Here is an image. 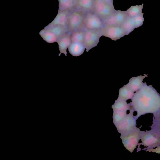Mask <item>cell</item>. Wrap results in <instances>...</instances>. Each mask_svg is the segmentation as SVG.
<instances>
[{"label":"cell","instance_id":"25","mask_svg":"<svg viewBox=\"0 0 160 160\" xmlns=\"http://www.w3.org/2000/svg\"><path fill=\"white\" fill-rule=\"evenodd\" d=\"M142 7L140 6H133L126 11L128 17H135L140 14L142 11Z\"/></svg>","mask_w":160,"mask_h":160},{"label":"cell","instance_id":"10","mask_svg":"<svg viewBox=\"0 0 160 160\" xmlns=\"http://www.w3.org/2000/svg\"><path fill=\"white\" fill-rule=\"evenodd\" d=\"M128 16L126 11L116 10L115 12L107 18L104 22L105 25L121 26Z\"/></svg>","mask_w":160,"mask_h":160},{"label":"cell","instance_id":"20","mask_svg":"<svg viewBox=\"0 0 160 160\" xmlns=\"http://www.w3.org/2000/svg\"><path fill=\"white\" fill-rule=\"evenodd\" d=\"M39 34L43 40L47 42L52 43L57 42L58 39L55 35L45 28L40 32Z\"/></svg>","mask_w":160,"mask_h":160},{"label":"cell","instance_id":"11","mask_svg":"<svg viewBox=\"0 0 160 160\" xmlns=\"http://www.w3.org/2000/svg\"><path fill=\"white\" fill-rule=\"evenodd\" d=\"M71 33L68 32L58 40L57 42L58 44L59 50L60 52L59 56H60L62 53H64L66 56H67V49L72 43Z\"/></svg>","mask_w":160,"mask_h":160},{"label":"cell","instance_id":"8","mask_svg":"<svg viewBox=\"0 0 160 160\" xmlns=\"http://www.w3.org/2000/svg\"><path fill=\"white\" fill-rule=\"evenodd\" d=\"M102 36L116 41L126 35L120 26L105 25L101 29Z\"/></svg>","mask_w":160,"mask_h":160},{"label":"cell","instance_id":"28","mask_svg":"<svg viewBox=\"0 0 160 160\" xmlns=\"http://www.w3.org/2000/svg\"><path fill=\"white\" fill-rule=\"evenodd\" d=\"M109 3L113 4V0H100Z\"/></svg>","mask_w":160,"mask_h":160},{"label":"cell","instance_id":"23","mask_svg":"<svg viewBox=\"0 0 160 160\" xmlns=\"http://www.w3.org/2000/svg\"><path fill=\"white\" fill-rule=\"evenodd\" d=\"M62 10L71 12L75 9V0H59Z\"/></svg>","mask_w":160,"mask_h":160},{"label":"cell","instance_id":"6","mask_svg":"<svg viewBox=\"0 0 160 160\" xmlns=\"http://www.w3.org/2000/svg\"><path fill=\"white\" fill-rule=\"evenodd\" d=\"M140 129L137 128L126 134L121 135L124 146L131 152H133L139 143L140 140Z\"/></svg>","mask_w":160,"mask_h":160},{"label":"cell","instance_id":"21","mask_svg":"<svg viewBox=\"0 0 160 160\" xmlns=\"http://www.w3.org/2000/svg\"><path fill=\"white\" fill-rule=\"evenodd\" d=\"M112 108L114 111H127L131 108L130 102L128 103L126 101H115V103L112 106Z\"/></svg>","mask_w":160,"mask_h":160},{"label":"cell","instance_id":"17","mask_svg":"<svg viewBox=\"0 0 160 160\" xmlns=\"http://www.w3.org/2000/svg\"><path fill=\"white\" fill-rule=\"evenodd\" d=\"M45 28L53 33L56 36L58 40L68 32L67 28L59 25H48Z\"/></svg>","mask_w":160,"mask_h":160},{"label":"cell","instance_id":"2","mask_svg":"<svg viewBox=\"0 0 160 160\" xmlns=\"http://www.w3.org/2000/svg\"><path fill=\"white\" fill-rule=\"evenodd\" d=\"M140 139L142 142L138 144L137 152L140 151L141 145L146 147L142 149V150L153 148L160 145V138L152 130L141 131L140 132Z\"/></svg>","mask_w":160,"mask_h":160},{"label":"cell","instance_id":"9","mask_svg":"<svg viewBox=\"0 0 160 160\" xmlns=\"http://www.w3.org/2000/svg\"><path fill=\"white\" fill-rule=\"evenodd\" d=\"M85 28L90 30L100 29L104 26L103 21L93 12L86 13L84 20Z\"/></svg>","mask_w":160,"mask_h":160},{"label":"cell","instance_id":"4","mask_svg":"<svg viewBox=\"0 0 160 160\" xmlns=\"http://www.w3.org/2000/svg\"><path fill=\"white\" fill-rule=\"evenodd\" d=\"M113 4L100 0H94L93 12L104 22L116 11Z\"/></svg>","mask_w":160,"mask_h":160},{"label":"cell","instance_id":"18","mask_svg":"<svg viewBox=\"0 0 160 160\" xmlns=\"http://www.w3.org/2000/svg\"><path fill=\"white\" fill-rule=\"evenodd\" d=\"M121 26L127 35L129 34L136 28L133 18L128 16Z\"/></svg>","mask_w":160,"mask_h":160},{"label":"cell","instance_id":"19","mask_svg":"<svg viewBox=\"0 0 160 160\" xmlns=\"http://www.w3.org/2000/svg\"><path fill=\"white\" fill-rule=\"evenodd\" d=\"M85 34V29L76 30L72 32L71 33L72 42L84 44Z\"/></svg>","mask_w":160,"mask_h":160},{"label":"cell","instance_id":"13","mask_svg":"<svg viewBox=\"0 0 160 160\" xmlns=\"http://www.w3.org/2000/svg\"><path fill=\"white\" fill-rule=\"evenodd\" d=\"M70 12L62 10L58 14L54 21L52 22L53 26L59 25L68 28V17Z\"/></svg>","mask_w":160,"mask_h":160},{"label":"cell","instance_id":"26","mask_svg":"<svg viewBox=\"0 0 160 160\" xmlns=\"http://www.w3.org/2000/svg\"><path fill=\"white\" fill-rule=\"evenodd\" d=\"M132 18L136 28H138L142 25L144 20L142 15L140 14Z\"/></svg>","mask_w":160,"mask_h":160},{"label":"cell","instance_id":"15","mask_svg":"<svg viewBox=\"0 0 160 160\" xmlns=\"http://www.w3.org/2000/svg\"><path fill=\"white\" fill-rule=\"evenodd\" d=\"M134 93V92L127 84L124 85L119 89L118 97L116 101H127L131 99Z\"/></svg>","mask_w":160,"mask_h":160},{"label":"cell","instance_id":"22","mask_svg":"<svg viewBox=\"0 0 160 160\" xmlns=\"http://www.w3.org/2000/svg\"><path fill=\"white\" fill-rule=\"evenodd\" d=\"M150 128L160 138V110L153 114L152 124Z\"/></svg>","mask_w":160,"mask_h":160},{"label":"cell","instance_id":"27","mask_svg":"<svg viewBox=\"0 0 160 160\" xmlns=\"http://www.w3.org/2000/svg\"><path fill=\"white\" fill-rule=\"evenodd\" d=\"M146 151H148L149 152H156V153H160V145L157 147V148L155 149L152 148L148 149L145 150Z\"/></svg>","mask_w":160,"mask_h":160},{"label":"cell","instance_id":"5","mask_svg":"<svg viewBox=\"0 0 160 160\" xmlns=\"http://www.w3.org/2000/svg\"><path fill=\"white\" fill-rule=\"evenodd\" d=\"M129 111V113L116 125L118 132L121 134V135L129 133L138 128L136 127L137 119L133 115L134 111L131 109Z\"/></svg>","mask_w":160,"mask_h":160},{"label":"cell","instance_id":"3","mask_svg":"<svg viewBox=\"0 0 160 160\" xmlns=\"http://www.w3.org/2000/svg\"><path fill=\"white\" fill-rule=\"evenodd\" d=\"M86 13L75 9L70 12L68 21V28L71 33L78 30L84 29V20Z\"/></svg>","mask_w":160,"mask_h":160},{"label":"cell","instance_id":"24","mask_svg":"<svg viewBox=\"0 0 160 160\" xmlns=\"http://www.w3.org/2000/svg\"><path fill=\"white\" fill-rule=\"evenodd\" d=\"M127 114V111H114L113 114V122L116 126Z\"/></svg>","mask_w":160,"mask_h":160},{"label":"cell","instance_id":"7","mask_svg":"<svg viewBox=\"0 0 160 160\" xmlns=\"http://www.w3.org/2000/svg\"><path fill=\"white\" fill-rule=\"evenodd\" d=\"M85 38L84 44L88 52L92 48L96 46L99 42L100 38L102 36L101 29L90 30L85 29Z\"/></svg>","mask_w":160,"mask_h":160},{"label":"cell","instance_id":"14","mask_svg":"<svg viewBox=\"0 0 160 160\" xmlns=\"http://www.w3.org/2000/svg\"><path fill=\"white\" fill-rule=\"evenodd\" d=\"M144 75L142 76L140 75L137 77H132L127 85L134 92L137 91L142 87L144 84L142 82L143 79L148 77L147 74Z\"/></svg>","mask_w":160,"mask_h":160},{"label":"cell","instance_id":"1","mask_svg":"<svg viewBox=\"0 0 160 160\" xmlns=\"http://www.w3.org/2000/svg\"><path fill=\"white\" fill-rule=\"evenodd\" d=\"M131 108L136 112L137 120L142 115L154 114L160 110V95L152 85L144 82L142 87L134 93L130 102Z\"/></svg>","mask_w":160,"mask_h":160},{"label":"cell","instance_id":"16","mask_svg":"<svg viewBox=\"0 0 160 160\" xmlns=\"http://www.w3.org/2000/svg\"><path fill=\"white\" fill-rule=\"evenodd\" d=\"M85 47L84 44L79 42H72L68 48L69 53L73 56L77 57L82 54Z\"/></svg>","mask_w":160,"mask_h":160},{"label":"cell","instance_id":"12","mask_svg":"<svg viewBox=\"0 0 160 160\" xmlns=\"http://www.w3.org/2000/svg\"><path fill=\"white\" fill-rule=\"evenodd\" d=\"M94 0H75V9L85 13L93 12Z\"/></svg>","mask_w":160,"mask_h":160}]
</instances>
